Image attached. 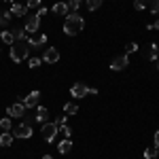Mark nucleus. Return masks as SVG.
<instances>
[{
  "instance_id": "nucleus-1",
  "label": "nucleus",
  "mask_w": 159,
  "mask_h": 159,
  "mask_svg": "<svg viewBox=\"0 0 159 159\" xmlns=\"http://www.w3.org/2000/svg\"><path fill=\"white\" fill-rule=\"evenodd\" d=\"M83 28H85V19H83L79 13H68V15H66V21H64V32H66L68 36H76Z\"/></svg>"
},
{
  "instance_id": "nucleus-2",
  "label": "nucleus",
  "mask_w": 159,
  "mask_h": 159,
  "mask_svg": "<svg viewBox=\"0 0 159 159\" xmlns=\"http://www.w3.org/2000/svg\"><path fill=\"white\" fill-rule=\"evenodd\" d=\"M28 53H30V47H28V43L25 40H17V43H13L11 45V60L13 61H24L28 60Z\"/></svg>"
},
{
  "instance_id": "nucleus-3",
  "label": "nucleus",
  "mask_w": 159,
  "mask_h": 159,
  "mask_svg": "<svg viewBox=\"0 0 159 159\" xmlns=\"http://www.w3.org/2000/svg\"><path fill=\"white\" fill-rule=\"evenodd\" d=\"M57 134H60V125L55 121H47V123H43V129H40V136H43V140L45 142H53L55 138H57Z\"/></svg>"
},
{
  "instance_id": "nucleus-4",
  "label": "nucleus",
  "mask_w": 159,
  "mask_h": 159,
  "mask_svg": "<svg viewBox=\"0 0 159 159\" xmlns=\"http://www.w3.org/2000/svg\"><path fill=\"white\" fill-rule=\"evenodd\" d=\"M127 64H129L127 53H125V55H117V57H112V61H110V70H115V72L125 70V68H127Z\"/></svg>"
},
{
  "instance_id": "nucleus-5",
  "label": "nucleus",
  "mask_w": 159,
  "mask_h": 159,
  "mask_svg": "<svg viewBox=\"0 0 159 159\" xmlns=\"http://www.w3.org/2000/svg\"><path fill=\"white\" fill-rule=\"evenodd\" d=\"M43 61L45 64H57L60 61V51L55 49V47H47L45 53H43Z\"/></svg>"
},
{
  "instance_id": "nucleus-6",
  "label": "nucleus",
  "mask_w": 159,
  "mask_h": 159,
  "mask_svg": "<svg viewBox=\"0 0 159 159\" xmlns=\"http://www.w3.org/2000/svg\"><path fill=\"white\" fill-rule=\"evenodd\" d=\"M38 28H40V17L38 15H32V17H28V21H25L24 30L28 32V34H36Z\"/></svg>"
},
{
  "instance_id": "nucleus-7",
  "label": "nucleus",
  "mask_w": 159,
  "mask_h": 159,
  "mask_svg": "<svg viewBox=\"0 0 159 159\" xmlns=\"http://www.w3.org/2000/svg\"><path fill=\"white\" fill-rule=\"evenodd\" d=\"M13 136H15V138H30V136H32V125H28V123H21V125H17V127H15V129H13L11 132Z\"/></svg>"
},
{
  "instance_id": "nucleus-8",
  "label": "nucleus",
  "mask_w": 159,
  "mask_h": 159,
  "mask_svg": "<svg viewBox=\"0 0 159 159\" xmlns=\"http://www.w3.org/2000/svg\"><path fill=\"white\" fill-rule=\"evenodd\" d=\"M38 102H40V91H38V89L30 91V93H28V96L24 98L25 108H34V106H38Z\"/></svg>"
},
{
  "instance_id": "nucleus-9",
  "label": "nucleus",
  "mask_w": 159,
  "mask_h": 159,
  "mask_svg": "<svg viewBox=\"0 0 159 159\" xmlns=\"http://www.w3.org/2000/svg\"><path fill=\"white\" fill-rule=\"evenodd\" d=\"M7 115H9V117H17V119H19V117H24L25 115V104L24 102H17V104H13V106H9V108H7Z\"/></svg>"
},
{
  "instance_id": "nucleus-10",
  "label": "nucleus",
  "mask_w": 159,
  "mask_h": 159,
  "mask_svg": "<svg viewBox=\"0 0 159 159\" xmlns=\"http://www.w3.org/2000/svg\"><path fill=\"white\" fill-rule=\"evenodd\" d=\"M87 93H89V87L85 83H74L72 89H70V96L72 98H85Z\"/></svg>"
},
{
  "instance_id": "nucleus-11",
  "label": "nucleus",
  "mask_w": 159,
  "mask_h": 159,
  "mask_svg": "<svg viewBox=\"0 0 159 159\" xmlns=\"http://www.w3.org/2000/svg\"><path fill=\"white\" fill-rule=\"evenodd\" d=\"M25 43H28V47H30V49H32V47H34V49H38V47H43V45L47 43V36H45V34H36V36L32 34V36H28V40H25Z\"/></svg>"
},
{
  "instance_id": "nucleus-12",
  "label": "nucleus",
  "mask_w": 159,
  "mask_h": 159,
  "mask_svg": "<svg viewBox=\"0 0 159 159\" xmlns=\"http://www.w3.org/2000/svg\"><path fill=\"white\" fill-rule=\"evenodd\" d=\"M9 11H11L13 17H24L25 13H28V7H25V4H17V2H13Z\"/></svg>"
},
{
  "instance_id": "nucleus-13",
  "label": "nucleus",
  "mask_w": 159,
  "mask_h": 159,
  "mask_svg": "<svg viewBox=\"0 0 159 159\" xmlns=\"http://www.w3.org/2000/svg\"><path fill=\"white\" fill-rule=\"evenodd\" d=\"M34 121L47 123V121H49V110L45 108V106H38V108H36V115H34Z\"/></svg>"
},
{
  "instance_id": "nucleus-14",
  "label": "nucleus",
  "mask_w": 159,
  "mask_h": 159,
  "mask_svg": "<svg viewBox=\"0 0 159 159\" xmlns=\"http://www.w3.org/2000/svg\"><path fill=\"white\" fill-rule=\"evenodd\" d=\"M13 140H15V136L11 134V132H2V134H0V147H11L13 144Z\"/></svg>"
},
{
  "instance_id": "nucleus-15",
  "label": "nucleus",
  "mask_w": 159,
  "mask_h": 159,
  "mask_svg": "<svg viewBox=\"0 0 159 159\" xmlns=\"http://www.w3.org/2000/svg\"><path fill=\"white\" fill-rule=\"evenodd\" d=\"M70 148H72V142H70V138H64L60 144H57V151H60L61 155H66V153H70Z\"/></svg>"
},
{
  "instance_id": "nucleus-16",
  "label": "nucleus",
  "mask_w": 159,
  "mask_h": 159,
  "mask_svg": "<svg viewBox=\"0 0 159 159\" xmlns=\"http://www.w3.org/2000/svg\"><path fill=\"white\" fill-rule=\"evenodd\" d=\"M51 11L57 13V15H68V4H66V2H55Z\"/></svg>"
},
{
  "instance_id": "nucleus-17",
  "label": "nucleus",
  "mask_w": 159,
  "mask_h": 159,
  "mask_svg": "<svg viewBox=\"0 0 159 159\" xmlns=\"http://www.w3.org/2000/svg\"><path fill=\"white\" fill-rule=\"evenodd\" d=\"M76 112H79V106H76L74 102H66V104H64V115L70 117V115H76Z\"/></svg>"
},
{
  "instance_id": "nucleus-18",
  "label": "nucleus",
  "mask_w": 159,
  "mask_h": 159,
  "mask_svg": "<svg viewBox=\"0 0 159 159\" xmlns=\"http://www.w3.org/2000/svg\"><path fill=\"white\" fill-rule=\"evenodd\" d=\"M66 4H68V13H76L79 9H81V4H83V0H68Z\"/></svg>"
},
{
  "instance_id": "nucleus-19",
  "label": "nucleus",
  "mask_w": 159,
  "mask_h": 159,
  "mask_svg": "<svg viewBox=\"0 0 159 159\" xmlns=\"http://www.w3.org/2000/svg\"><path fill=\"white\" fill-rule=\"evenodd\" d=\"M13 19L11 11H0V25H9Z\"/></svg>"
},
{
  "instance_id": "nucleus-20",
  "label": "nucleus",
  "mask_w": 159,
  "mask_h": 159,
  "mask_svg": "<svg viewBox=\"0 0 159 159\" xmlns=\"http://www.w3.org/2000/svg\"><path fill=\"white\" fill-rule=\"evenodd\" d=\"M0 38H2L4 45H13V43H15V36H13V32H9V30H4V32L0 34Z\"/></svg>"
},
{
  "instance_id": "nucleus-21",
  "label": "nucleus",
  "mask_w": 159,
  "mask_h": 159,
  "mask_svg": "<svg viewBox=\"0 0 159 159\" xmlns=\"http://www.w3.org/2000/svg\"><path fill=\"white\" fill-rule=\"evenodd\" d=\"M144 4L151 9L153 15H159V0H144Z\"/></svg>"
},
{
  "instance_id": "nucleus-22",
  "label": "nucleus",
  "mask_w": 159,
  "mask_h": 159,
  "mask_svg": "<svg viewBox=\"0 0 159 159\" xmlns=\"http://www.w3.org/2000/svg\"><path fill=\"white\" fill-rule=\"evenodd\" d=\"M11 117H4V119H0V129H4V132H11Z\"/></svg>"
},
{
  "instance_id": "nucleus-23",
  "label": "nucleus",
  "mask_w": 159,
  "mask_h": 159,
  "mask_svg": "<svg viewBox=\"0 0 159 159\" xmlns=\"http://www.w3.org/2000/svg\"><path fill=\"white\" fill-rule=\"evenodd\" d=\"M157 153H159V148H144V159H157Z\"/></svg>"
},
{
  "instance_id": "nucleus-24",
  "label": "nucleus",
  "mask_w": 159,
  "mask_h": 159,
  "mask_svg": "<svg viewBox=\"0 0 159 159\" xmlns=\"http://www.w3.org/2000/svg\"><path fill=\"white\" fill-rule=\"evenodd\" d=\"M13 36H15V40H28V32L21 28V30H15V32H13Z\"/></svg>"
},
{
  "instance_id": "nucleus-25",
  "label": "nucleus",
  "mask_w": 159,
  "mask_h": 159,
  "mask_svg": "<svg viewBox=\"0 0 159 159\" xmlns=\"http://www.w3.org/2000/svg\"><path fill=\"white\" fill-rule=\"evenodd\" d=\"M60 134L64 136V138H70V136H72V129L68 127V123H64V125H60Z\"/></svg>"
},
{
  "instance_id": "nucleus-26",
  "label": "nucleus",
  "mask_w": 159,
  "mask_h": 159,
  "mask_svg": "<svg viewBox=\"0 0 159 159\" xmlns=\"http://www.w3.org/2000/svg\"><path fill=\"white\" fill-rule=\"evenodd\" d=\"M100 7H102V0H87V9L89 11H96Z\"/></svg>"
},
{
  "instance_id": "nucleus-27",
  "label": "nucleus",
  "mask_w": 159,
  "mask_h": 159,
  "mask_svg": "<svg viewBox=\"0 0 159 159\" xmlns=\"http://www.w3.org/2000/svg\"><path fill=\"white\" fill-rule=\"evenodd\" d=\"M40 64H43L40 57H30V61H28V66H30V68H38Z\"/></svg>"
},
{
  "instance_id": "nucleus-28",
  "label": "nucleus",
  "mask_w": 159,
  "mask_h": 159,
  "mask_svg": "<svg viewBox=\"0 0 159 159\" xmlns=\"http://www.w3.org/2000/svg\"><path fill=\"white\" fill-rule=\"evenodd\" d=\"M134 51H138V43H127L125 45V53H134Z\"/></svg>"
},
{
  "instance_id": "nucleus-29",
  "label": "nucleus",
  "mask_w": 159,
  "mask_h": 159,
  "mask_svg": "<svg viewBox=\"0 0 159 159\" xmlns=\"http://www.w3.org/2000/svg\"><path fill=\"white\" fill-rule=\"evenodd\" d=\"M134 9H136V11H144V9H147L144 0H136V2H134Z\"/></svg>"
},
{
  "instance_id": "nucleus-30",
  "label": "nucleus",
  "mask_w": 159,
  "mask_h": 159,
  "mask_svg": "<svg viewBox=\"0 0 159 159\" xmlns=\"http://www.w3.org/2000/svg\"><path fill=\"white\" fill-rule=\"evenodd\" d=\"M28 9H34V7H40V0H28V4H25Z\"/></svg>"
},
{
  "instance_id": "nucleus-31",
  "label": "nucleus",
  "mask_w": 159,
  "mask_h": 159,
  "mask_svg": "<svg viewBox=\"0 0 159 159\" xmlns=\"http://www.w3.org/2000/svg\"><path fill=\"white\" fill-rule=\"evenodd\" d=\"M55 123H57V125H64V123H68V115H61L60 119H55Z\"/></svg>"
},
{
  "instance_id": "nucleus-32",
  "label": "nucleus",
  "mask_w": 159,
  "mask_h": 159,
  "mask_svg": "<svg viewBox=\"0 0 159 159\" xmlns=\"http://www.w3.org/2000/svg\"><path fill=\"white\" fill-rule=\"evenodd\" d=\"M147 30H159V19H155L153 24H148V25H147Z\"/></svg>"
},
{
  "instance_id": "nucleus-33",
  "label": "nucleus",
  "mask_w": 159,
  "mask_h": 159,
  "mask_svg": "<svg viewBox=\"0 0 159 159\" xmlns=\"http://www.w3.org/2000/svg\"><path fill=\"white\" fill-rule=\"evenodd\" d=\"M47 13H49V11H47L45 7H38V13H36V15H38V17H43V15H47Z\"/></svg>"
},
{
  "instance_id": "nucleus-34",
  "label": "nucleus",
  "mask_w": 159,
  "mask_h": 159,
  "mask_svg": "<svg viewBox=\"0 0 159 159\" xmlns=\"http://www.w3.org/2000/svg\"><path fill=\"white\" fill-rule=\"evenodd\" d=\"M155 148H159V129L155 132Z\"/></svg>"
},
{
  "instance_id": "nucleus-35",
  "label": "nucleus",
  "mask_w": 159,
  "mask_h": 159,
  "mask_svg": "<svg viewBox=\"0 0 159 159\" xmlns=\"http://www.w3.org/2000/svg\"><path fill=\"white\" fill-rule=\"evenodd\" d=\"M43 159H53V157H51V155H43Z\"/></svg>"
},
{
  "instance_id": "nucleus-36",
  "label": "nucleus",
  "mask_w": 159,
  "mask_h": 159,
  "mask_svg": "<svg viewBox=\"0 0 159 159\" xmlns=\"http://www.w3.org/2000/svg\"><path fill=\"white\" fill-rule=\"evenodd\" d=\"M2 2H11V4H13V2H15V0H2Z\"/></svg>"
},
{
  "instance_id": "nucleus-37",
  "label": "nucleus",
  "mask_w": 159,
  "mask_h": 159,
  "mask_svg": "<svg viewBox=\"0 0 159 159\" xmlns=\"http://www.w3.org/2000/svg\"><path fill=\"white\" fill-rule=\"evenodd\" d=\"M0 2H2V0H0Z\"/></svg>"
}]
</instances>
